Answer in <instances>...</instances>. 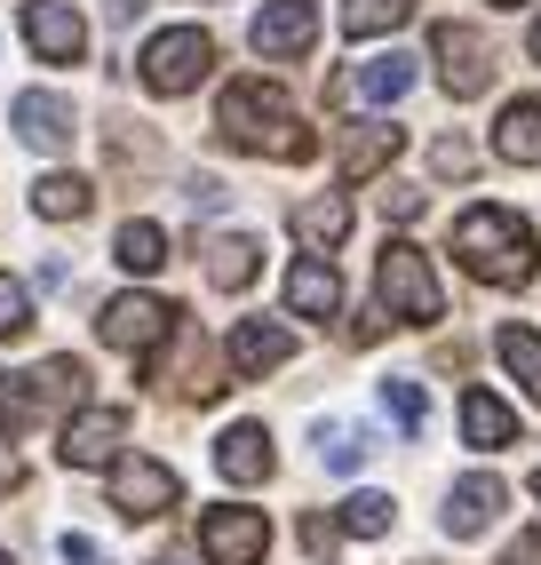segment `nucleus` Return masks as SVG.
I'll return each mask as SVG.
<instances>
[{
    "label": "nucleus",
    "instance_id": "f257e3e1",
    "mask_svg": "<svg viewBox=\"0 0 541 565\" xmlns=\"http://www.w3.org/2000/svg\"><path fill=\"white\" fill-rule=\"evenodd\" d=\"M215 128H223V143L263 152V160H311L319 152V136L303 128V111L270 88V81H231L223 104H215Z\"/></svg>",
    "mask_w": 541,
    "mask_h": 565
},
{
    "label": "nucleus",
    "instance_id": "f03ea898",
    "mask_svg": "<svg viewBox=\"0 0 541 565\" xmlns=\"http://www.w3.org/2000/svg\"><path fill=\"white\" fill-rule=\"evenodd\" d=\"M454 255H462V271L486 279V287H526L533 263H541V239H533V223L518 207H470L454 223Z\"/></svg>",
    "mask_w": 541,
    "mask_h": 565
},
{
    "label": "nucleus",
    "instance_id": "7ed1b4c3",
    "mask_svg": "<svg viewBox=\"0 0 541 565\" xmlns=\"http://www.w3.org/2000/svg\"><path fill=\"white\" fill-rule=\"evenodd\" d=\"M374 287H382V311H391V319H406V327H431V319H446L438 271H431V255H422L414 239H382V255H374Z\"/></svg>",
    "mask_w": 541,
    "mask_h": 565
},
{
    "label": "nucleus",
    "instance_id": "20e7f679",
    "mask_svg": "<svg viewBox=\"0 0 541 565\" xmlns=\"http://www.w3.org/2000/svg\"><path fill=\"white\" fill-rule=\"evenodd\" d=\"M208 64H215V41L200 24H168V32H151L136 72H144V88L151 96H183V88H200L208 81Z\"/></svg>",
    "mask_w": 541,
    "mask_h": 565
},
{
    "label": "nucleus",
    "instance_id": "39448f33",
    "mask_svg": "<svg viewBox=\"0 0 541 565\" xmlns=\"http://www.w3.org/2000/svg\"><path fill=\"white\" fill-rule=\"evenodd\" d=\"M128 446V406H72L56 430V462L64 470H112Z\"/></svg>",
    "mask_w": 541,
    "mask_h": 565
},
{
    "label": "nucleus",
    "instance_id": "423d86ee",
    "mask_svg": "<svg viewBox=\"0 0 541 565\" xmlns=\"http://www.w3.org/2000/svg\"><path fill=\"white\" fill-rule=\"evenodd\" d=\"M96 334H104L112 351H128V359H151V351H160L168 334H176V303H160V295H136V287H128V295H112V303H104Z\"/></svg>",
    "mask_w": 541,
    "mask_h": 565
},
{
    "label": "nucleus",
    "instance_id": "0eeeda50",
    "mask_svg": "<svg viewBox=\"0 0 541 565\" xmlns=\"http://www.w3.org/2000/svg\"><path fill=\"white\" fill-rule=\"evenodd\" d=\"M263 550H270L263 510H240V502L200 510V565H263Z\"/></svg>",
    "mask_w": 541,
    "mask_h": 565
},
{
    "label": "nucleus",
    "instance_id": "6e6552de",
    "mask_svg": "<svg viewBox=\"0 0 541 565\" xmlns=\"http://www.w3.org/2000/svg\"><path fill=\"white\" fill-rule=\"evenodd\" d=\"M431 56H438V81H446L454 104L486 96V81H494V49L478 41L470 24H438V32H431Z\"/></svg>",
    "mask_w": 541,
    "mask_h": 565
},
{
    "label": "nucleus",
    "instance_id": "1a4fd4ad",
    "mask_svg": "<svg viewBox=\"0 0 541 565\" xmlns=\"http://www.w3.org/2000/svg\"><path fill=\"white\" fill-rule=\"evenodd\" d=\"M176 470L168 462H151V455H128V462H112V510H120L128 525L136 518H160V510H176Z\"/></svg>",
    "mask_w": 541,
    "mask_h": 565
},
{
    "label": "nucleus",
    "instance_id": "9d476101",
    "mask_svg": "<svg viewBox=\"0 0 541 565\" xmlns=\"http://www.w3.org/2000/svg\"><path fill=\"white\" fill-rule=\"evenodd\" d=\"M24 41L41 64H81L88 56V24L72 0H24Z\"/></svg>",
    "mask_w": 541,
    "mask_h": 565
},
{
    "label": "nucleus",
    "instance_id": "9b49d317",
    "mask_svg": "<svg viewBox=\"0 0 541 565\" xmlns=\"http://www.w3.org/2000/svg\"><path fill=\"white\" fill-rule=\"evenodd\" d=\"M319 41V0H263V17H255V56H303Z\"/></svg>",
    "mask_w": 541,
    "mask_h": 565
},
{
    "label": "nucleus",
    "instance_id": "f8f14e48",
    "mask_svg": "<svg viewBox=\"0 0 541 565\" xmlns=\"http://www.w3.org/2000/svg\"><path fill=\"white\" fill-rule=\"evenodd\" d=\"M414 88V56L406 49H391V56H367V64H351L335 81V104H399Z\"/></svg>",
    "mask_w": 541,
    "mask_h": 565
},
{
    "label": "nucleus",
    "instance_id": "ddd939ff",
    "mask_svg": "<svg viewBox=\"0 0 541 565\" xmlns=\"http://www.w3.org/2000/svg\"><path fill=\"white\" fill-rule=\"evenodd\" d=\"M287 359H295V334L279 319H240L231 327V374H240V383H255V374L287 366Z\"/></svg>",
    "mask_w": 541,
    "mask_h": 565
},
{
    "label": "nucleus",
    "instance_id": "4468645a",
    "mask_svg": "<svg viewBox=\"0 0 541 565\" xmlns=\"http://www.w3.org/2000/svg\"><path fill=\"white\" fill-rule=\"evenodd\" d=\"M9 120H17V136L32 143V152H64V143H72V104L49 96V88H24L9 104Z\"/></svg>",
    "mask_w": 541,
    "mask_h": 565
},
{
    "label": "nucleus",
    "instance_id": "2eb2a0df",
    "mask_svg": "<svg viewBox=\"0 0 541 565\" xmlns=\"http://www.w3.org/2000/svg\"><path fill=\"white\" fill-rule=\"evenodd\" d=\"M270 462H279V455H270V430H263V423H231V430L215 438V470H223L231 486H263Z\"/></svg>",
    "mask_w": 541,
    "mask_h": 565
},
{
    "label": "nucleus",
    "instance_id": "dca6fc26",
    "mask_svg": "<svg viewBox=\"0 0 541 565\" xmlns=\"http://www.w3.org/2000/svg\"><path fill=\"white\" fill-rule=\"evenodd\" d=\"M501 502H510V486H501V478H486V470H478V478H462L454 494H446V534H454V542L486 534V525L501 518Z\"/></svg>",
    "mask_w": 541,
    "mask_h": 565
},
{
    "label": "nucleus",
    "instance_id": "f3484780",
    "mask_svg": "<svg viewBox=\"0 0 541 565\" xmlns=\"http://www.w3.org/2000/svg\"><path fill=\"white\" fill-rule=\"evenodd\" d=\"M406 152V128H391V120H359L351 136H342V175L351 183H367V175H382Z\"/></svg>",
    "mask_w": 541,
    "mask_h": 565
},
{
    "label": "nucleus",
    "instance_id": "a211bd4d",
    "mask_svg": "<svg viewBox=\"0 0 541 565\" xmlns=\"http://www.w3.org/2000/svg\"><path fill=\"white\" fill-rule=\"evenodd\" d=\"M287 311H303V319H335L342 311V279H335V263H319V255H303L295 271H287Z\"/></svg>",
    "mask_w": 541,
    "mask_h": 565
},
{
    "label": "nucleus",
    "instance_id": "6ab92c4d",
    "mask_svg": "<svg viewBox=\"0 0 541 565\" xmlns=\"http://www.w3.org/2000/svg\"><path fill=\"white\" fill-rule=\"evenodd\" d=\"M494 152L510 160V168H541V104H533V96L501 104V120H494Z\"/></svg>",
    "mask_w": 541,
    "mask_h": 565
},
{
    "label": "nucleus",
    "instance_id": "aec40b11",
    "mask_svg": "<svg viewBox=\"0 0 541 565\" xmlns=\"http://www.w3.org/2000/svg\"><path fill=\"white\" fill-rule=\"evenodd\" d=\"M112 263H120V271H136V279H151L168 263V232L151 215H128L120 223V239H112Z\"/></svg>",
    "mask_w": 541,
    "mask_h": 565
},
{
    "label": "nucleus",
    "instance_id": "412c9836",
    "mask_svg": "<svg viewBox=\"0 0 541 565\" xmlns=\"http://www.w3.org/2000/svg\"><path fill=\"white\" fill-rule=\"evenodd\" d=\"M342 232H351V200H342V192H327V200H303V207H295V239L311 247V255L342 247Z\"/></svg>",
    "mask_w": 541,
    "mask_h": 565
},
{
    "label": "nucleus",
    "instance_id": "4be33fe9",
    "mask_svg": "<svg viewBox=\"0 0 541 565\" xmlns=\"http://www.w3.org/2000/svg\"><path fill=\"white\" fill-rule=\"evenodd\" d=\"M255 271H263V247H255L247 232H223V239H208V279H215L223 295H240Z\"/></svg>",
    "mask_w": 541,
    "mask_h": 565
},
{
    "label": "nucleus",
    "instance_id": "5701e85b",
    "mask_svg": "<svg viewBox=\"0 0 541 565\" xmlns=\"http://www.w3.org/2000/svg\"><path fill=\"white\" fill-rule=\"evenodd\" d=\"M88 207H96L88 175H41L32 183V215H49V223H81Z\"/></svg>",
    "mask_w": 541,
    "mask_h": 565
},
{
    "label": "nucleus",
    "instance_id": "b1692460",
    "mask_svg": "<svg viewBox=\"0 0 541 565\" xmlns=\"http://www.w3.org/2000/svg\"><path fill=\"white\" fill-rule=\"evenodd\" d=\"M462 438H470V446H510L518 438V414L501 406L494 391H470V398H462Z\"/></svg>",
    "mask_w": 541,
    "mask_h": 565
},
{
    "label": "nucleus",
    "instance_id": "393cba45",
    "mask_svg": "<svg viewBox=\"0 0 541 565\" xmlns=\"http://www.w3.org/2000/svg\"><path fill=\"white\" fill-rule=\"evenodd\" d=\"M32 406H88V366L81 359H41V374H32Z\"/></svg>",
    "mask_w": 541,
    "mask_h": 565
},
{
    "label": "nucleus",
    "instance_id": "a878e982",
    "mask_svg": "<svg viewBox=\"0 0 541 565\" xmlns=\"http://www.w3.org/2000/svg\"><path fill=\"white\" fill-rule=\"evenodd\" d=\"M494 351H501V366H510V374H518V383H526V398H541V334L510 319V327H501V334H494Z\"/></svg>",
    "mask_w": 541,
    "mask_h": 565
},
{
    "label": "nucleus",
    "instance_id": "bb28decb",
    "mask_svg": "<svg viewBox=\"0 0 541 565\" xmlns=\"http://www.w3.org/2000/svg\"><path fill=\"white\" fill-rule=\"evenodd\" d=\"M414 17V0H342V32L351 41H374V32H399Z\"/></svg>",
    "mask_w": 541,
    "mask_h": 565
},
{
    "label": "nucleus",
    "instance_id": "cd10ccee",
    "mask_svg": "<svg viewBox=\"0 0 541 565\" xmlns=\"http://www.w3.org/2000/svg\"><path fill=\"white\" fill-rule=\"evenodd\" d=\"M335 525H342V534H359V542H382V534L399 525V502H391V494H351Z\"/></svg>",
    "mask_w": 541,
    "mask_h": 565
},
{
    "label": "nucleus",
    "instance_id": "c85d7f7f",
    "mask_svg": "<svg viewBox=\"0 0 541 565\" xmlns=\"http://www.w3.org/2000/svg\"><path fill=\"white\" fill-rule=\"evenodd\" d=\"M367 455H374V446H367V430H359V423H319V462H327L335 478H351Z\"/></svg>",
    "mask_w": 541,
    "mask_h": 565
},
{
    "label": "nucleus",
    "instance_id": "c756f323",
    "mask_svg": "<svg viewBox=\"0 0 541 565\" xmlns=\"http://www.w3.org/2000/svg\"><path fill=\"white\" fill-rule=\"evenodd\" d=\"M382 414H391L406 438H422V423H431V398H422L414 374H391V383H382Z\"/></svg>",
    "mask_w": 541,
    "mask_h": 565
},
{
    "label": "nucleus",
    "instance_id": "7c9ffc66",
    "mask_svg": "<svg viewBox=\"0 0 541 565\" xmlns=\"http://www.w3.org/2000/svg\"><path fill=\"white\" fill-rule=\"evenodd\" d=\"M24 327H32V295L17 279H0V343H17Z\"/></svg>",
    "mask_w": 541,
    "mask_h": 565
},
{
    "label": "nucleus",
    "instance_id": "2f4dec72",
    "mask_svg": "<svg viewBox=\"0 0 541 565\" xmlns=\"http://www.w3.org/2000/svg\"><path fill=\"white\" fill-rule=\"evenodd\" d=\"M431 168H438V175H470V168H478V152H470V143H462V136H438Z\"/></svg>",
    "mask_w": 541,
    "mask_h": 565
},
{
    "label": "nucleus",
    "instance_id": "473e14b6",
    "mask_svg": "<svg viewBox=\"0 0 541 565\" xmlns=\"http://www.w3.org/2000/svg\"><path fill=\"white\" fill-rule=\"evenodd\" d=\"M183 200H191V215H215V207H223L231 192H223L215 175H191V192H183Z\"/></svg>",
    "mask_w": 541,
    "mask_h": 565
},
{
    "label": "nucleus",
    "instance_id": "72a5a7b5",
    "mask_svg": "<svg viewBox=\"0 0 541 565\" xmlns=\"http://www.w3.org/2000/svg\"><path fill=\"white\" fill-rule=\"evenodd\" d=\"M303 542H311V557H335V542H342V525H335V518H311V525H303Z\"/></svg>",
    "mask_w": 541,
    "mask_h": 565
},
{
    "label": "nucleus",
    "instance_id": "f704fd0d",
    "mask_svg": "<svg viewBox=\"0 0 541 565\" xmlns=\"http://www.w3.org/2000/svg\"><path fill=\"white\" fill-rule=\"evenodd\" d=\"M382 215H399V223L422 215V192H414V183H391V192H382Z\"/></svg>",
    "mask_w": 541,
    "mask_h": 565
},
{
    "label": "nucleus",
    "instance_id": "c9c22d12",
    "mask_svg": "<svg viewBox=\"0 0 541 565\" xmlns=\"http://www.w3.org/2000/svg\"><path fill=\"white\" fill-rule=\"evenodd\" d=\"M56 550H64V565H104V550L88 534H56Z\"/></svg>",
    "mask_w": 541,
    "mask_h": 565
},
{
    "label": "nucleus",
    "instance_id": "e433bc0d",
    "mask_svg": "<svg viewBox=\"0 0 541 565\" xmlns=\"http://www.w3.org/2000/svg\"><path fill=\"white\" fill-rule=\"evenodd\" d=\"M501 565H541V534H518L510 550H501Z\"/></svg>",
    "mask_w": 541,
    "mask_h": 565
},
{
    "label": "nucleus",
    "instance_id": "4c0bfd02",
    "mask_svg": "<svg viewBox=\"0 0 541 565\" xmlns=\"http://www.w3.org/2000/svg\"><path fill=\"white\" fill-rule=\"evenodd\" d=\"M17 478H24V462H17V446H9V438H0V494H9V486H17Z\"/></svg>",
    "mask_w": 541,
    "mask_h": 565
},
{
    "label": "nucleus",
    "instance_id": "58836bf2",
    "mask_svg": "<svg viewBox=\"0 0 541 565\" xmlns=\"http://www.w3.org/2000/svg\"><path fill=\"white\" fill-rule=\"evenodd\" d=\"M0 423H24V398L9 391V374H0Z\"/></svg>",
    "mask_w": 541,
    "mask_h": 565
},
{
    "label": "nucleus",
    "instance_id": "ea45409f",
    "mask_svg": "<svg viewBox=\"0 0 541 565\" xmlns=\"http://www.w3.org/2000/svg\"><path fill=\"white\" fill-rule=\"evenodd\" d=\"M526 56H533V64H541V17H533V32H526Z\"/></svg>",
    "mask_w": 541,
    "mask_h": 565
},
{
    "label": "nucleus",
    "instance_id": "a19ab883",
    "mask_svg": "<svg viewBox=\"0 0 541 565\" xmlns=\"http://www.w3.org/2000/svg\"><path fill=\"white\" fill-rule=\"evenodd\" d=\"M160 565H191V557H160Z\"/></svg>",
    "mask_w": 541,
    "mask_h": 565
},
{
    "label": "nucleus",
    "instance_id": "79ce46f5",
    "mask_svg": "<svg viewBox=\"0 0 541 565\" xmlns=\"http://www.w3.org/2000/svg\"><path fill=\"white\" fill-rule=\"evenodd\" d=\"M494 9H518V0H494Z\"/></svg>",
    "mask_w": 541,
    "mask_h": 565
},
{
    "label": "nucleus",
    "instance_id": "37998d69",
    "mask_svg": "<svg viewBox=\"0 0 541 565\" xmlns=\"http://www.w3.org/2000/svg\"><path fill=\"white\" fill-rule=\"evenodd\" d=\"M0 565H17V557H9V550H0Z\"/></svg>",
    "mask_w": 541,
    "mask_h": 565
},
{
    "label": "nucleus",
    "instance_id": "c03bdc74",
    "mask_svg": "<svg viewBox=\"0 0 541 565\" xmlns=\"http://www.w3.org/2000/svg\"><path fill=\"white\" fill-rule=\"evenodd\" d=\"M533 494H541V470H533Z\"/></svg>",
    "mask_w": 541,
    "mask_h": 565
}]
</instances>
